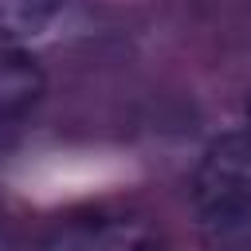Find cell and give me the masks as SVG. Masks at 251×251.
I'll list each match as a JSON object with an SVG mask.
<instances>
[{
  "label": "cell",
  "mask_w": 251,
  "mask_h": 251,
  "mask_svg": "<svg viewBox=\"0 0 251 251\" xmlns=\"http://www.w3.org/2000/svg\"><path fill=\"white\" fill-rule=\"evenodd\" d=\"M247 137H251V102H247Z\"/></svg>",
  "instance_id": "cell-6"
},
{
  "label": "cell",
  "mask_w": 251,
  "mask_h": 251,
  "mask_svg": "<svg viewBox=\"0 0 251 251\" xmlns=\"http://www.w3.org/2000/svg\"><path fill=\"white\" fill-rule=\"evenodd\" d=\"M43 251H161V243L141 220L90 212L55 224Z\"/></svg>",
  "instance_id": "cell-2"
},
{
  "label": "cell",
  "mask_w": 251,
  "mask_h": 251,
  "mask_svg": "<svg viewBox=\"0 0 251 251\" xmlns=\"http://www.w3.org/2000/svg\"><path fill=\"white\" fill-rule=\"evenodd\" d=\"M0 251H24V235H20V224L12 220V212L4 208V200H0Z\"/></svg>",
  "instance_id": "cell-5"
},
{
  "label": "cell",
  "mask_w": 251,
  "mask_h": 251,
  "mask_svg": "<svg viewBox=\"0 0 251 251\" xmlns=\"http://www.w3.org/2000/svg\"><path fill=\"white\" fill-rule=\"evenodd\" d=\"M43 94V71L39 63L20 47L0 39V122L20 118L31 110V102Z\"/></svg>",
  "instance_id": "cell-3"
},
{
  "label": "cell",
  "mask_w": 251,
  "mask_h": 251,
  "mask_svg": "<svg viewBox=\"0 0 251 251\" xmlns=\"http://www.w3.org/2000/svg\"><path fill=\"white\" fill-rule=\"evenodd\" d=\"M63 12V0H0V39L24 43L47 31V24Z\"/></svg>",
  "instance_id": "cell-4"
},
{
  "label": "cell",
  "mask_w": 251,
  "mask_h": 251,
  "mask_svg": "<svg viewBox=\"0 0 251 251\" xmlns=\"http://www.w3.org/2000/svg\"><path fill=\"white\" fill-rule=\"evenodd\" d=\"M196 227L208 251H251V137L227 133L208 145L192 180Z\"/></svg>",
  "instance_id": "cell-1"
}]
</instances>
